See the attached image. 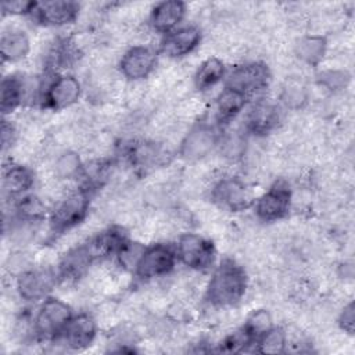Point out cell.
<instances>
[{"label":"cell","instance_id":"obj_1","mask_svg":"<svg viewBox=\"0 0 355 355\" xmlns=\"http://www.w3.org/2000/svg\"><path fill=\"white\" fill-rule=\"evenodd\" d=\"M247 288V277L244 270L230 259H225L214 272L208 287L207 298L218 306H229L237 304Z\"/></svg>","mask_w":355,"mask_h":355},{"label":"cell","instance_id":"obj_2","mask_svg":"<svg viewBox=\"0 0 355 355\" xmlns=\"http://www.w3.org/2000/svg\"><path fill=\"white\" fill-rule=\"evenodd\" d=\"M72 319L69 305L57 298H47L35 318V331L46 338L57 337Z\"/></svg>","mask_w":355,"mask_h":355},{"label":"cell","instance_id":"obj_3","mask_svg":"<svg viewBox=\"0 0 355 355\" xmlns=\"http://www.w3.org/2000/svg\"><path fill=\"white\" fill-rule=\"evenodd\" d=\"M89 191L80 189L71 193L65 200H62L51 215V229L55 233H62L78 223H80L89 209Z\"/></svg>","mask_w":355,"mask_h":355},{"label":"cell","instance_id":"obj_4","mask_svg":"<svg viewBox=\"0 0 355 355\" xmlns=\"http://www.w3.org/2000/svg\"><path fill=\"white\" fill-rule=\"evenodd\" d=\"M176 251L165 244H154L144 248L135 273L140 279H154L169 273L176 262Z\"/></svg>","mask_w":355,"mask_h":355},{"label":"cell","instance_id":"obj_5","mask_svg":"<svg viewBox=\"0 0 355 355\" xmlns=\"http://www.w3.org/2000/svg\"><path fill=\"white\" fill-rule=\"evenodd\" d=\"M176 255L191 269H205L214 262L215 250L212 243L204 237L194 233H186L178 241Z\"/></svg>","mask_w":355,"mask_h":355},{"label":"cell","instance_id":"obj_6","mask_svg":"<svg viewBox=\"0 0 355 355\" xmlns=\"http://www.w3.org/2000/svg\"><path fill=\"white\" fill-rule=\"evenodd\" d=\"M291 201V193L287 184L279 182L275 186L269 189L265 194H262L257 204H255V212L258 218H261L265 222H272L282 219L286 216L290 208Z\"/></svg>","mask_w":355,"mask_h":355},{"label":"cell","instance_id":"obj_7","mask_svg":"<svg viewBox=\"0 0 355 355\" xmlns=\"http://www.w3.org/2000/svg\"><path fill=\"white\" fill-rule=\"evenodd\" d=\"M55 284V275L49 269H28L18 276L17 290L25 301L44 298Z\"/></svg>","mask_w":355,"mask_h":355},{"label":"cell","instance_id":"obj_8","mask_svg":"<svg viewBox=\"0 0 355 355\" xmlns=\"http://www.w3.org/2000/svg\"><path fill=\"white\" fill-rule=\"evenodd\" d=\"M79 96V80L72 75H61L49 83L43 100L46 107L51 110H62L76 103Z\"/></svg>","mask_w":355,"mask_h":355},{"label":"cell","instance_id":"obj_9","mask_svg":"<svg viewBox=\"0 0 355 355\" xmlns=\"http://www.w3.org/2000/svg\"><path fill=\"white\" fill-rule=\"evenodd\" d=\"M269 80V71L263 64L250 62L237 67L229 76L226 87L239 90L247 96L250 92L263 89Z\"/></svg>","mask_w":355,"mask_h":355},{"label":"cell","instance_id":"obj_10","mask_svg":"<svg viewBox=\"0 0 355 355\" xmlns=\"http://www.w3.org/2000/svg\"><path fill=\"white\" fill-rule=\"evenodd\" d=\"M157 64V54L146 46H135L129 49L121 62V72L132 80L147 78Z\"/></svg>","mask_w":355,"mask_h":355},{"label":"cell","instance_id":"obj_11","mask_svg":"<svg viewBox=\"0 0 355 355\" xmlns=\"http://www.w3.org/2000/svg\"><path fill=\"white\" fill-rule=\"evenodd\" d=\"M212 198L230 211H243L251 204L250 193L239 179H222L212 190Z\"/></svg>","mask_w":355,"mask_h":355},{"label":"cell","instance_id":"obj_12","mask_svg":"<svg viewBox=\"0 0 355 355\" xmlns=\"http://www.w3.org/2000/svg\"><path fill=\"white\" fill-rule=\"evenodd\" d=\"M216 144V135L212 128L198 125L193 128L182 141L180 153L186 159L196 161L208 155Z\"/></svg>","mask_w":355,"mask_h":355},{"label":"cell","instance_id":"obj_13","mask_svg":"<svg viewBox=\"0 0 355 355\" xmlns=\"http://www.w3.org/2000/svg\"><path fill=\"white\" fill-rule=\"evenodd\" d=\"M60 336L69 348L83 349L89 347L96 337V323L93 318L86 313L72 316Z\"/></svg>","mask_w":355,"mask_h":355},{"label":"cell","instance_id":"obj_14","mask_svg":"<svg viewBox=\"0 0 355 355\" xmlns=\"http://www.w3.org/2000/svg\"><path fill=\"white\" fill-rule=\"evenodd\" d=\"M79 6L75 1L55 0L37 3L33 12L37 14V18L44 25L62 26L71 24L78 15Z\"/></svg>","mask_w":355,"mask_h":355},{"label":"cell","instance_id":"obj_15","mask_svg":"<svg viewBox=\"0 0 355 355\" xmlns=\"http://www.w3.org/2000/svg\"><path fill=\"white\" fill-rule=\"evenodd\" d=\"M201 40V32L196 26H184L172 31L162 42V53L168 57H183L191 53Z\"/></svg>","mask_w":355,"mask_h":355},{"label":"cell","instance_id":"obj_16","mask_svg":"<svg viewBox=\"0 0 355 355\" xmlns=\"http://www.w3.org/2000/svg\"><path fill=\"white\" fill-rule=\"evenodd\" d=\"M186 12V4L178 0H168L155 4L151 11V26L161 33H171L180 24Z\"/></svg>","mask_w":355,"mask_h":355},{"label":"cell","instance_id":"obj_17","mask_svg":"<svg viewBox=\"0 0 355 355\" xmlns=\"http://www.w3.org/2000/svg\"><path fill=\"white\" fill-rule=\"evenodd\" d=\"M96 259L93 258L87 244L72 248L60 262V275L65 279L79 277Z\"/></svg>","mask_w":355,"mask_h":355},{"label":"cell","instance_id":"obj_18","mask_svg":"<svg viewBox=\"0 0 355 355\" xmlns=\"http://www.w3.org/2000/svg\"><path fill=\"white\" fill-rule=\"evenodd\" d=\"M32 184L33 176L31 171L22 165H11L3 172V191L10 197L25 193Z\"/></svg>","mask_w":355,"mask_h":355},{"label":"cell","instance_id":"obj_19","mask_svg":"<svg viewBox=\"0 0 355 355\" xmlns=\"http://www.w3.org/2000/svg\"><path fill=\"white\" fill-rule=\"evenodd\" d=\"M29 47L28 36L19 31L6 32L0 39V53L4 61L22 60L29 53Z\"/></svg>","mask_w":355,"mask_h":355},{"label":"cell","instance_id":"obj_20","mask_svg":"<svg viewBox=\"0 0 355 355\" xmlns=\"http://www.w3.org/2000/svg\"><path fill=\"white\" fill-rule=\"evenodd\" d=\"M247 96L239 90L225 87L216 100V115L219 121H230L245 105Z\"/></svg>","mask_w":355,"mask_h":355},{"label":"cell","instance_id":"obj_21","mask_svg":"<svg viewBox=\"0 0 355 355\" xmlns=\"http://www.w3.org/2000/svg\"><path fill=\"white\" fill-rule=\"evenodd\" d=\"M24 98V83L17 76H7L1 80L0 86V108L1 112H12Z\"/></svg>","mask_w":355,"mask_h":355},{"label":"cell","instance_id":"obj_22","mask_svg":"<svg viewBox=\"0 0 355 355\" xmlns=\"http://www.w3.org/2000/svg\"><path fill=\"white\" fill-rule=\"evenodd\" d=\"M277 122V111L273 105L261 103L255 105L247 119L248 129L257 135L269 132Z\"/></svg>","mask_w":355,"mask_h":355},{"label":"cell","instance_id":"obj_23","mask_svg":"<svg viewBox=\"0 0 355 355\" xmlns=\"http://www.w3.org/2000/svg\"><path fill=\"white\" fill-rule=\"evenodd\" d=\"M225 75V65L216 57H209L198 67L194 83L198 90H207L216 85Z\"/></svg>","mask_w":355,"mask_h":355},{"label":"cell","instance_id":"obj_24","mask_svg":"<svg viewBox=\"0 0 355 355\" xmlns=\"http://www.w3.org/2000/svg\"><path fill=\"white\" fill-rule=\"evenodd\" d=\"M326 47H327L326 37L312 35V36H305L300 39V42L295 46V51L302 61L308 64H318L323 58L326 53Z\"/></svg>","mask_w":355,"mask_h":355},{"label":"cell","instance_id":"obj_25","mask_svg":"<svg viewBox=\"0 0 355 355\" xmlns=\"http://www.w3.org/2000/svg\"><path fill=\"white\" fill-rule=\"evenodd\" d=\"M258 351L262 354H280L286 347V334L282 329H269L258 337Z\"/></svg>","mask_w":355,"mask_h":355},{"label":"cell","instance_id":"obj_26","mask_svg":"<svg viewBox=\"0 0 355 355\" xmlns=\"http://www.w3.org/2000/svg\"><path fill=\"white\" fill-rule=\"evenodd\" d=\"M55 175L61 179H69L76 176L82 171L80 158L73 151H67L61 154L55 161Z\"/></svg>","mask_w":355,"mask_h":355},{"label":"cell","instance_id":"obj_27","mask_svg":"<svg viewBox=\"0 0 355 355\" xmlns=\"http://www.w3.org/2000/svg\"><path fill=\"white\" fill-rule=\"evenodd\" d=\"M18 216L25 222H33L44 215L43 202L35 196H25L17 204Z\"/></svg>","mask_w":355,"mask_h":355},{"label":"cell","instance_id":"obj_28","mask_svg":"<svg viewBox=\"0 0 355 355\" xmlns=\"http://www.w3.org/2000/svg\"><path fill=\"white\" fill-rule=\"evenodd\" d=\"M269 329H272V318L266 309H257L254 311L244 326V330L247 334L254 337H261L263 333H266Z\"/></svg>","mask_w":355,"mask_h":355},{"label":"cell","instance_id":"obj_29","mask_svg":"<svg viewBox=\"0 0 355 355\" xmlns=\"http://www.w3.org/2000/svg\"><path fill=\"white\" fill-rule=\"evenodd\" d=\"M144 248L146 247H143L140 243H132L126 240L116 252L119 263L126 269H135Z\"/></svg>","mask_w":355,"mask_h":355},{"label":"cell","instance_id":"obj_30","mask_svg":"<svg viewBox=\"0 0 355 355\" xmlns=\"http://www.w3.org/2000/svg\"><path fill=\"white\" fill-rule=\"evenodd\" d=\"M349 75L344 71H326L320 75V83L330 90H338L347 86Z\"/></svg>","mask_w":355,"mask_h":355},{"label":"cell","instance_id":"obj_31","mask_svg":"<svg viewBox=\"0 0 355 355\" xmlns=\"http://www.w3.org/2000/svg\"><path fill=\"white\" fill-rule=\"evenodd\" d=\"M252 340V337L250 334H247V331L243 329L241 331H236L232 336L226 337L225 341L220 345V351H226V352H239L241 351L245 344H248Z\"/></svg>","mask_w":355,"mask_h":355},{"label":"cell","instance_id":"obj_32","mask_svg":"<svg viewBox=\"0 0 355 355\" xmlns=\"http://www.w3.org/2000/svg\"><path fill=\"white\" fill-rule=\"evenodd\" d=\"M36 6H37V3H35V1H6L1 4V8L7 14L21 15V14L33 12Z\"/></svg>","mask_w":355,"mask_h":355},{"label":"cell","instance_id":"obj_33","mask_svg":"<svg viewBox=\"0 0 355 355\" xmlns=\"http://www.w3.org/2000/svg\"><path fill=\"white\" fill-rule=\"evenodd\" d=\"M338 323L344 331L348 334L354 333V326H355V306L354 302H349L348 305L344 306L343 312L340 313Z\"/></svg>","mask_w":355,"mask_h":355},{"label":"cell","instance_id":"obj_34","mask_svg":"<svg viewBox=\"0 0 355 355\" xmlns=\"http://www.w3.org/2000/svg\"><path fill=\"white\" fill-rule=\"evenodd\" d=\"M14 137H15L14 126L11 123H8L7 121H3V123H1V144H3V150H6L8 146H11V143L14 141Z\"/></svg>","mask_w":355,"mask_h":355}]
</instances>
